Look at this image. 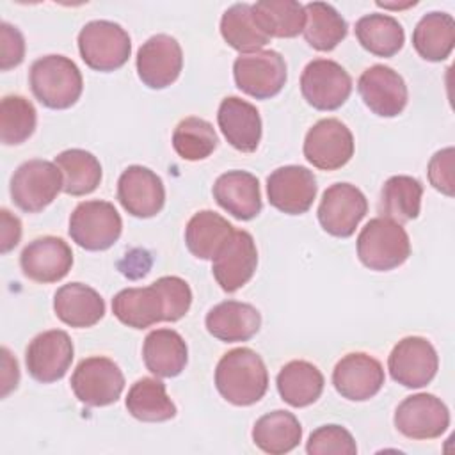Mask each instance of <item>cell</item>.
<instances>
[{"instance_id": "cell-1", "label": "cell", "mask_w": 455, "mask_h": 455, "mask_svg": "<svg viewBox=\"0 0 455 455\" xmlns=\"http://www.w3.org/2000/svg\"><path fill=\"white\" fill-rule=\"evenodd\" d=\"M215 387L220 396L233 405H252L267 393V366L252 348H233L217 363Z\"/></svg>"}, {"instance_id": "cell-2", "label": "cell", "mask_w": 455, "mask_h": 455, "mask_svg": "<svg viewBox=\"0 0 455 455\" xmlns=\"http://www.w3.org/2000/svg\"><path fill=\"white\" fill-rule=\"evenodd\" d=\"M28 82L36 100L53 110L73 107L84 89L78 66L64 55H44L34 60Z\"/></svg>"}, {"instance_id": "cell-3", "label": "cell", "mask_w": 455, "mask_h": 455, "mask_svg": "<svg viewBox=\"0 0 455 455\" xmlns=\"http://www.w3.org/2000/svg\"><path fill=\"white\" fill-rule=\"evenodd\" d=\"M357 256L370 270H393L411 256L409 235L402 224L387 217H375L357 236Z\"/></svg>"}, {"instance_id": "cell-4", "label": "cell", "mask_w": 455, "mask_h": 455, "mask_svg": "<svg viewBox=\"0 0 455 455\" xmlns=\"http://www.w3.org/2000/svg\"><path fill=\"white\" fill-rule=\"evenodd\" d=\"M78 50L91 69L108 73L126 64L132 53V41L119 23L94 20L82 27L78 34Z\"/></svg>"}, {"instance_id": "cell-5", "label": "cell", "mask_w": 455, "mask_h": 455, "mask_svg": "<svg viewBox=\"0 0 455 455\" xmlns=\"http://www.w3.org/2000/svg\"><path fill=\"white\" fill-rule=\"evenodd\" d=\"M123 231V220L108 201H84L69 217V236L85 251H105L112 247Z\"/></svg>"}, {"instance_id": "cell-6", "label": "cell", "mask_w": 455, "mask_h": 455, "mask_svg": "<svg viewBox=\"0 0 455 455\" xmlns=\"http://www.w3.org/2000/svg\"><path fill=\"white\" fill-rule=\"evenodd\" d=\"M60 190L62 172L55 162L39 158L23 162L11 178V197L27 213L44 210Z\"/></svg>"}, {"instance_id": "cell-7", "label": "cell", "mask_w": 455, "mask_h": 455, "mask_svg": "<svg viewBox=\"0 0 455 455\" xmlns=\"http://www.w3.org/2000/svg\"><path fill=\"white\" fill-rule=\"evenodd\" d=\"M236 87L256 98L268 100L281 92L286 84V62L275 50L240 53L233 64Z\"/></svg>"}, {"instance_id": "cell-8", "label": "cell", "mask_w": 455, "mask_h": 455, "mask_svg": "<svg viewBox=\"0 0 455 455\" xmlns=\"http://www.w3.org/2000/svg\"><path fill=\"white\" fill-rule=\"evenodd\" d=\"M75 396L89 407H103L117 402L124 389L121 368L108 357L92 355L78 363L71 375Z\"/></svg>"}, {"instance_id": "cell-9", "label": "cell", "mask_w": 455, "mask_h": 455, "mask_svg": "<svg viewBox=\"0 0 455 455\" xmlns=\"http://www.w3.org/2000/svg\"><path fill=\"white\" fill-rule=\"evenodd\" d=\"M300 92L313 108L336 110L348 100L352 78L336 60L315 59L300 75Z\"/></svg>"}, {"instance_id": "cell-10", "label": "cell", "mask_w": 455, "mask_h": 455, "mask_svg": "<svg viewBox=\"0 0 455 455\" xmlns=\"http://www.w3.org/2000/svg\"><path fill=\"white\" fill-rule=\"evenodd\" d=\"M354 137L345 123L336 117L316 121L306 133L304 156L322 171H336L350 162Z\"/></svg>"}, {"instance_id": "cell-11", "label": "cell", "mask_w": 455, "mask_h": 455, "mask_svg": "<svg viewBox=\"0 0 455 455\" xmlns=\"http://www.w3.org/2000/svg\"><path fill=\"white\" fill-rule=\"evenodd\" d=\"M393 421L396 430L409 439H435L450 427V411L435 395L418 393L398 403Z\"/></svg>"}, {"instance_id": "cell-12", "label": "cell", "mask_w": 455, "mask_h": 455, "mask_svg": "<svg viewBox=\"0 0 455 455\" xmlns=\"http://www.w3.org/2000/svg\"><path fill=\"white\" fill-rule=\"evenodd\" d=\"M437 352L434 345L421 336H407L400 339L387 357L391 379L412 389L430 384L437 373Z\"/></svg>"}, {"instance_id": "cell-13", "label": "cell", "mask_w": 455, "mask_h": 455, "mask_svg": "<svg viewBox=\"0 0 455 455\" xmlns=\"http://www.w3.org/2000/svg\"><path fill=\"white\" fill-rule=\"evenodd\" d=\"M366 212L368 201L355 185L334 183L322 194L318 204V220L323 231L329 235L348 238L354 235Z\"/></svg>"}, {"instance_id": "cell-14", "label": "cell", "mask_w": 455, "mask_h": 455, "mask_svg": "<svg viewBox=\"0 0 455 455\" xmlns=\"http://www.w3.org/2000/svg\"><path fill=\"white\" fill-rule=\"evenodd\" d=\"M73 341L66 331H44L28 343L25 364L32 379L50 384L66 375L73 361Z\"/></svg>"}, {"instance_id": "cell-15", "label": "cell", "mask_w": 455, "mask_h": 455, "mask_svg": "<svg viewBox=\"0 0 455 455\" xmlns=\"http://www.w3.org/2000/svg\"><path fill=\"white\" fill-rule=\"evenodd\" d=\"M212 261V272L220 288L228 293L240 290L251 281L258 267V251L252 235L235 229Z\"/></svg>"}, {"instance_id": "cell-16", "label": "cell", "mask_w": 455, "mask_h": 455, "mask_svg": "<svg viewBox=\"0 0 455 455\" xmlns=\"http://www.w3.org/2000/svg\"><path fill=\"white\" fill-rule=\"evenodd\" d=\"M137 73L149 89H165L174 84L183 68L180 43L167 34L151 36L137 52Z\"/></svg>"}, {"instance_id": "cell-17", "label": "cell", "mask_w": 455, "mask_h": 455, "mask_svg": "<svg viewBox=\"0 0 455 455\" xmlns=\"http://www.w3.org/2000/svg\"><path fill=\"white\" fill-rule=\"evenodd\" d=\"M316 180L307 167L283 165L267 178L268 203L288 215L306 213L316 197Z\"/></svg>"}, {"instance_id": "cell-18", "label": "cell", "mask_w": 455, "mask_h": 455, "mask_svg": "<svg viewBox=\"0 0 455 455\" xmlns=\"http://www.w3.org/2000/svg\"><path fill=\"white\" fill-rule=\"evenodd\" d=\"M357 91L364 105L380 117H396L403 112L409 100L402 75L384 64L364 69L357 80Z\"/></svg>"}, {"instance_id": "cell-19", "label": "cell", "mask_w": 455, "mask_h": 455, "mask_svg": "<svg viewBox=\"0 0 455 455\" xmlns=\"http://www.w3.org/2000/svg\"><path fill=\"white\" fill-rule=\"evenodd\" d=\"M332 384L343 398L364 402L373 398L384 386V368L370 354L350 352L336 363Z\"/></svg>"}, {"instance_id": "cell-20", "label": "cell", "mask_w": 455, "mask_h": 455, "mask_svg": "<svg viewBox=\"0 0 455 455\" xmlns=\"http://www.w3.org/2000/svg\"><path fill=\"white\" fill-rule=\"evenodd\" d=\"M117 199L133 217H155L165 204L164 181L148 167L130 165L117 180Z\"/></svg>"}, {"instance_id": "cell-21", "label": "cell", "mask_w": 455, "mask_h": 455, "mask_svg": "<svg viewBox=\"0 0 455 455\" xmlns=\"http://www.w3.org/2000/svg\"><path fill=\"white\" fill-rule=\"evenodd\" d=\"M23 274L36 283H57L68 275L73 267V252L68 242L59 236H39L20 256Z\"/></svg>"}, {"instance_id": "cell-22", "label": "cell", "mask_w": 455, "mask_h": 455, "mask_svg": "<svg viewBox=\"0 0 455 455\" xmlns=\"http://www.w3.org/2000/svg\"><path fill=\"white\" fill-rule=\"evenodd\" d=\"M217 123L226 140L242 153H252L261 140V117L258 108L238 98L228 96L220 101Z\"/></svg>"}, {"instance_id": "cell-23", "label": "cell", "mask_w": 455, "mask_h": 455, "mask_svg": "<svg viewBox=\"0 0 455 455\" xmlns=\"http://www.w3.org/2000/svg\"><path fill=\"white\" fill-rule=\"evenodd\" d=\"M213 197L238 220H251L261 212L259 181L247 171H228L213 183Z\"/></svg>"}, {"instance_id": "cell-24", "label": "cell", "mask_w": 455, "mask_h": 455, "mask_svg": "<svg viewBox=\"0 0 455 455\" xmlns=\"http://www.w3.org/2000/svg\"><path fill=\"white\" fill-rule=\"evenodd\" d=\"M114 316L133 329L165 322V300L156 283L144 288H124L112 299Z\"/></svg>"}, {"instance_id": "cell-25", "label": "cell", "mask_w": 455, "mask_h": 455, "mask_svg": "<svg viewBox=\"0 0 455 455\" xmlns=\"http://www.w3.org/2000/svg\"><path fill=\"white\" fill-rule=\"evenodd\" d=\"M53 311L69 327H92L105 315V300L94 288L84 283H68L55 291Z\"/></svg>"}, {"instance_id": "cell-26", "label": "cell", "mask_w": 455, "mask_h": 455, "mask_svg": "<svg viewBox=\"0 0 455 455\" xmlns=\"http://www.w3.org/2000/svg\"><path fill=\"white\" fill-rule=\"evenodd\" d=\"M204 323L213 338L236 343L251 339L259 331L261 315L247 302L224 300L208 311Z\"/></svg>"}, {"instance_id": "cell-27", "label": "cell", "mask_w": 455, "mask_h": 455, "mask_svg": "<svg viewBox=\"0 0 455 455\" xmlns=\"http://www.w3.org/2000/svg\"><path fill=\"white\" fill-rule=\"evenodd\" d=\"M142 357L153 375L171 379L185 370L188 348L180 332L172 329H155L144 339Z\"/></svg>"}, {"instance_id": "cell-28", "label": "cell", "mask_w": 455, "mask_h": 455, "mask_svg": "<svg viewBox=\"0 0 455 455\" xmlns=\"http://www.w3.org/2000/svg\"><path fill=\"white\" fill-rule=\"evenodd\" d=\"M275 386L288 405L306 407L320 398L323 391V375L313 363L295 359L279 370Z\"/></svg>"}, {"instance_id": "cell-29", "label": "cell", "mask_w": 455, "mask_h": 455, "mask_svg": "<svg viewBox=\"0 0 455 455\" xmlns=\"http://www.w3.org/2000/svg\"><path fill=\"white\" fill-rule=\"evenodd\" d=\"M302 427L288 411H272L263 414L252 427L254 444L270 455H283L299 446Z\"/></svg>"}, {"instance_id": "cell-30", "label": "cell", "mask_w": 455, "mask_h": 455, "mask_svg": "<svg viewBox=\"0 0 455 455\" xmlns=\"http://www.w3.org/2000/svg\"><path fill=\"white\" fill-rule=\"evenodd\" d=\"M455 44V21L448 12H428L425 14L414 32L412 46L419 57L430 62H441L450 57Z\"/></svg>"}, {"instance_id": "cell-31", "label": "cell", "mask_w": 455, "mask_h": 455, "mask_svg": "<svg viewBox=\"0 0 455 455\" xmlns=\"http://www.w3.org/2000/svg\"><path fill=\"white\" fill-rule=\"evenodd\" d=\"M233 226L217 212L201 210L185 228L187 249L199 259H213L233 233Z\"/></svg>"}, {"instance_id": "cell-32", "label": "cell", "mask_w": 455, "mask_h": 455, "mask_svg": "<svg viewBox=\"0 0 455 455\" xmlns=\"http://www.w3.org/2000/svg\"><path fill=\"white\" fill-rule=\"evenodd\" d=\"M421 196L423 185L416 178L405 174L391 176L380 190V217H387L398 224L416 219L421 210Z\"/></svg>"}, {"instance_id": "cell-33", "label": "cell", "mask_w": 455, "mask_h": 455, "mask_svg": "<svg viewBox=\"0 0 455 455\" xmlns=\"http://www.w3.org/2000/svg\"><path fill=\"white\" fill-rule=\"evenodd\" d=\"M304 12L306 23L302 32L311 48L331 52L347 37V21L331 4L309 2L304 5Z\"/></svg>"}, {"instance_id": "cell-34", "label": "cell", "mask_w": 455, "mask_h": 455, "mask_svg": "<svg viewBox=\"0 0 455 455\" xmlns=\"http://www.w3.org/2000/svg\"><path fill=\"white\" fill-rule=\"evenodd\" d=\"M126 409L135 419L148 423L167 421L176 416V405L167 396L165 384L151 377H142L130 387Z\"/></svg>"}, {"instance_id": "cell-35", "label": "cell", "mask_w": 455, "mask_h": 455, "mask_svg": "<svg viewBox=\"0 0 455 455\" xmlns=\"http://www.w3.org/2000/svg\"><path fill=\"white\" fill-rule=\"evenodd\" d=\"M355 37L361 46L377 57H393L405 41L403 27L389 14H366L355 23Z\"/></svg>"}, {"instance_id": "cell-36", "label": "cell", "mask_w": 455, "mask_h": 455, "mask_svg": "<svg viewBox=\"0 0 455 455\" xmlns=\"http://www.w3.org/2000/svg\"><path fill=\"white\" fill-rule=\"evenodd\" d=\"M251 11L268 37H295L306 23L304 5L295 0H261L251 5Z\"/></svg>"}, {"instance_id": "cell-37", "label": "cell", "mask_w": 455, "mask_h": 455, "mask_svg": "<svg viewBox=\"0 0 455 455\" xmlns=\"http://www.w3.org/2000/svg\"><path fill=\"white\" fill-rule=\"evenodd\" d=\"M55 165L62 172V192L68 196L91 194L101 181L100 160L85 149L75 148L59 153Z\"/></svg>"}, {"instance_id": "cell-38", "label": "cell", "mask_w": 455, "mask_h": 455, "mask_svg": "<svg viewBox=\"0 0 455 455\" xmlns=\"http://www.w3.org/2000/svg\"><path fill=\"white\" fill-rule=\"evenodd\" d=\"M220 34L224 41L242 52H256L265 46L270 37L256 25L249 4H233L220 18Z\"/></svg>"}, {"instance_id": "cell-39", "label": "cell", "mask_w": 455, "mask_h": 455, "mask_svg": "<svg viewBox=\"0 0 455 455\" xmlns=\"http://www.w3.org/2000/svg\"><path fill=\"white\" fill-rule=\"evenodd\" d=\"M217 133L206 119L190 116L178 123L172 132V148L183 160L197 162L208 158L217 148Z\"/></svg>"}, {"instance_id": "cell-40", "label": "cell", "mask_w": 455, "mask_h": 455, "mask_svg": "<svg viewBox=\"0 0 455 455\" xmlns=\"http://www.w3.org/2000/svg\"><path fill=\"white\" fill-rule=\"evenodd\" d=\"M36 123L37 112L27 98L11 94L0 101V140L5 146L25 142L34 133Z\"/></svg>"}, {"instance_id": "cell-41", "label": "cell", "mask_w": 455, "mask_h": 455, "mask_svg": "<svg viewBox=\"0 0 455 455\" xmlns=\"http://www.w3.org/2000/svg\"><path fill=\"white\" fill-rule=\"evenodd\" d=\"M306 451L309 455H355L357 444L341 425H322L311 432Z\"/></svg>"}, {"instance_id": "cell-42", "label": "cell", "mask_w": 455, "mask_h": 455, "mask_svg": "<svg viewBox=\"0 0 455 455\" xmlns=\"http://www.w3.org/2000/svg\"><path fill=\"white\" fill-rule=\"evenodd\" d=\"M165 300V322H178L187 315L192 304L188 283L178 275H164L155 281Z\"/></svg>"}, {"instance_id": "cell-43", "label": "cell", "mask_w": 455, "mask_h": 455, "mask_svg": "<svg viewBox=\"0 0 455 455\" xmlns=\"http://www.w3.org/2000/svg\"><path fill=\"white\" fill-rule=\"evenodd\" d=\"M453 148H444L437 151L428 162V181L441 194L451 197L455 194V176H453Z\"/></svg>"}, {"instance_id": "cell-44", "label": "cell", "mask_w": 455, "mask_h": 455, "mask_svg": "<svg viewBox=\"0 0 455 455\" xmlns=\"http://www.w3.org/2000/svg\"><path fill=\"white\" fill-rule=\"evenodd\" d=\"M25 57V39L21 32L7 23H0V69L9 71L23 62Z\"/></svg>"}, {"instance_id": "cell-45", "label": "cell", "mask_w": 455, "mask_h": 455, "mask_svg": "<svg viewBox=\"0 0 455 455\" xmlns=\"http://www.w3.org/2000/svg\"><path fill=\"white\" fill-rule=\"evenodd\" d=\"M21 238V222L9 210L0 212V251L2 254L9 252L18 245Z\"/></svg>"}, {"instance_id": "cell-46", "label": "cell", "mask_w": 455, "mask_h": 455, "mask_svg": "<svg viewBox=\"0 0 455 455\" xmlns=\"http://www.w3.org/2000/svg\"><path fill=\"white\" fill-rule=\"evenodd\" d=\"M2 398L9 395L11 389H16L20 380V370L16 359L11 355V352L2 347Z\"/></svg>"}]
</instances>
